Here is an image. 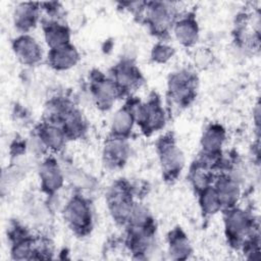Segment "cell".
Masks as SVG:
<instances>
[{
    "instance_id": "10",
    "label": "cell",
    "mask_w": 261,
    "mask_h": 261,
    "mask_svg": "<svg viewBox=\"0 0 261 261\" xmlns=\"http://www.w3.org/2000/svg\"><path fill=\"white\" fill-rule=\"evenodd\" d=\"M117 95V88L110 81H101L95 86V97L99 104L109 106Z\"/></svg>"
},
{
    "instance_id": "15",
    "label": "cell",
    "mask_w": 261,
    "mask_h": 261,
    "mask_svg": "<svg viewBox=\"0 0 261 261\" xmlns=\"http://www.w3.org/2000/svg\"><path fill=\"white\" fill-rule=\"evenodd\" d=\"M140 117L146 125L150 127H157L163 120V112L156 104L146 105L140 111Z\"/></svg>"
},
{
    "instance_id": "11",
    "label": "cell",
    "mask_w": 261,
    "mask_h": 261,
    "mask_svg": "<svg viewBox=\"0 0 261 261\" xmlns=\"http://www.w3.org/2000/svg\"><path fill=\"white\" fill-rule=\"evenodd\" d=\"M36 17V7L34 4L21 3L15 9V23L22 29H28L34 25Z\"/></svg>"
},
{
    "instance_id": "19",
    "label": "cell",
    "mask_w": 261,
    "mask_h": 261,
    "mask_svg": "<svg viewBox=\"0 0 261 261\" xmlns=\"http://www.w3.org/2000/svg\"><path fill=\"white\" fill-rule=\"evenodd\" d=\"M201 202H202L203 209L208 213L215 212L221 206L215 190H211L207 188L204 190Z\"/></svg>"
},
{
    "instance_id": "21",
    "label": "cell",
    "mask_w": 261,
    "mask_h": 261,
    "mask_svg": "<svg viewBox=\"0 0 261 261\" xmlns=\"http://www.w3.org/2000/svg\"><path fill=\"white\" fill-rule=\"evenodd\" d=\"M170 49H171L170 47H167L165 45L156 46L153 51L154 59L157 61H165L172 54V50Z\"/></svg>"
},
{
    "instance_id": "8",
    "label": "cell",
    "mask_w": 261,
    "mask_h": 261,
    "mask_svg": "<svg viewBox=\"0 0 261 261\" xmlns=\"http://www.w3.org/2000/svg\"><path fill=\"white\" fill-rule=\"evenodd\" d=\"M220 205H232L239 196V187L233 179L222 178L217 185L215 190Z\"/></svg>"
},
{
    "instance_id": "18",
    "label": "cell",
    "mask_w": 261,
    "mask_h": 261,
    "mask_svg": "<svg viewBox=\"0 0 261 261\" xmlns=\"http://www.w3.org/2000/svg\"><path fill=\"white\" fill-rule=\"evenodd\" d=\"M222 141L223 134L221 129L217 127H211L205 133L203 137V148L207 152H215L220 148Z\"/></svg>"
},
{
    "instance_id": "17",
    "label": "cell",
    "mask_w": 261,
    "mask_h": 261,
    "mask_svg": "<svg viewBox=\"0 0 261 261\" xmlns=\"http://www.w3.org/2000/svg\"><path fill=\"white\" fill-rule=\"evenodd\" d=\"M41 140L46 146L52 149H58L62 146L64 137H63L62 130H60L56 126L50 125V126H46L43 129L41 134Z\"/></svg>"
},
{
    "instance_id": "7",
    "label": "cell",
    "mask_w": 261,
    "mask_h": 261,
    "mask_svg": "<svg viewBox=\"0 0 261 261\" xmlns=\"http://www.w3.org/2000/svg\"><path fill=\"white\" fill-rule=\"evenodd\" d=\"M41 179L45 189L48 191H55L61 186L62 175L61 171L57 167L55 163L46 162L42 165L41 171Z\"/></svg>"
},
{
    "instance_id": "12",
    "label": "cell",
    "mask_w": 261,
    "mask_h": 261,
    "mask_svg": "<svg viewBox=\"0 0 261 261\" xmlns=\"http://www.w3.org/2000/svg\"><path fill=\"white\" fill-rule=\"evenodd\" d=\"M45 35L48 44H50L54 49L65 46L68 40V33L66 29L58 23L48 24Z\"/></svg>"
},
{
    "instance_id": "16",
    "label": "cell",
    "mask_w": 261,
    "mask_h": 261,
    "mask_svg": "<svg viewBox=\"0 0 261 261\" xmlns=\"http://www.w3.org/2000/svg\"><path fill=\"white\" fill-rule=\"evenodd\" d=\"M133 121V114L126 109H121L114 115L112 119V129L118 135L126 134L132 128Z\"/></svg>"
},
{
    "instance_id": "13",
    "label": "cell",
    "mask_w": 261,
    "mask_h": 261,
    "mask_svg": "<svg viewBox=\"0 0 261 261\" xmlns=\"http://www.w3.org/2000/svg\"><path fill=\"white\" fill-rule=\"evenodd\" d=\"M227 228L233 236H239L247 231L249 227V219L243 211H233L227 217Z\"/></svg>"
},
{
    "instance_id": "1",
    "label": "cell",
    "mask_w": 261,
    "mask_h": 261,
    "mask_svg": "<svg viewBox=\"0 0 261 261\" xmlns=\"http://www.w3.org/2000/svg\"><path fill=\"white\" fill-rule=\"evenodd\" d=\"M65 217L72 227L85 228L91 220L90 208L82 199H72L65 208Z\"/></svg>"
},
{
    "instance_id": "2",
    "label": "cell",
    "mask_w": 261,
    "mask_h": 261,
    "mask_svg": "<svg viewBox=\"0 0 261 261\" xmlns=\"http://www.w3.org/2000/svg\"><path fill=\"white\" fill-rule=\"evenodd\" d=\"M14 51L17 57L23 62L33 64L41 57V49L37 42L28 36H23L15 40Z\"/></svg>"
},
{
    "instance_id": "3",
    "label": "cell",
    "mask_w": 261,
    "mask_h": 261,
    "mask_svg": "<svg viewBox=\"0 0 261 261\" xmlns=\"http://www.w3.org/2000/svg\"><path fill=\"white\" fill-rule=\"evenodd\" d=\"M148 18L155 31L165 32L171 24V7L166 3H154L149 7Z\"/></svg>"
},
{
    "instance_id": "9",
    "label": "cell",
    "mask_w": 261,
    "mask_h": 261,
    "mask_svg": "<svg viewBox=\"0 0 261 261\" xmlns=\"http://www.w3.org/2000/svg\"><path fill=\"white\" fill-rule=\"evenodd\" d=\"M174 32L177 40L185 45H192L197 40V24L191 18H185L178 21L175 25Z\"/></svg>"
},
{
    "instance_id": "20",
    "label": "cell",
    "mask_w": 261,
    "mask_h": 261,
    "mask_svg": "<svg viewBox=\"0 0 261 261\" xmlns=\"http://www.w3.org/2000/svg\"><path fill=\"white\" fill-rule=\"evenodd\" d=\"M137 79V72L133 67L122 66L116 71V81L123 87H130L132 85L136 84Z\"/></svg>"
},
{
    "instance_id": "6",
    "label": "cell",
    "mask_w": 261,
    "mask_h": 261,
    "mask_svg": "<svg viewBox=\"0 0 261 261\" xmlns=\"http://www.w3.org/2000/svg\"><path fill=\"white\" fill-rule=\"evenodd\" d=\"M77 60V54L72 47L67 45L54 49L51 54V63L59 69L71 67Z\"/></svg>"
},
{
    "instance_id": "5",
    "label": "cell",
    "mask_w": 261,
    "mask_h": 261,
    "mask_svg": "<svg viewBox=\"0 0 261 261\" xmlns=\"http://www.w3.org/2000/svg\"><path fill=\"white\" fill-rule=\"evenodd\" d=\"M161 162L165 172H177L178 170H180L184 163L182 154L175 146L168 145L167 147L162 148Z\"/></svg>"
},
{
    "instance_id": "14",
    "label": "cell",
    "mask_w": 261,
    "mask_h": 261,
    "mask_svg": "<svg viewBox=\"0 0 261 261\" xmlns=\"http://www.w3.org/2000/svg\"><path fill=\"white\" fill-rule=\"evenodd\" d=\"M127 146L123 141L115 139L110 141L105 148V156L112 163H118L123 161L127 154Z\"/></svg>"
},
{
    "instance_id": "4",
    "label": "cell",
    "mask_w": 261,
    "mask_h": 261,
    "mask_svg": "<svg viewBox=\"0 0 261 261\" xmlns=\"http://www.w3.org/2000/svg\"><path fill=\"white\" fill-rule=\"evenodd\" d=\"M109 204L115 218L124 219L133 210L125 191L121 187H113L109 194Z\"/></svg>"
}]
</instances>
